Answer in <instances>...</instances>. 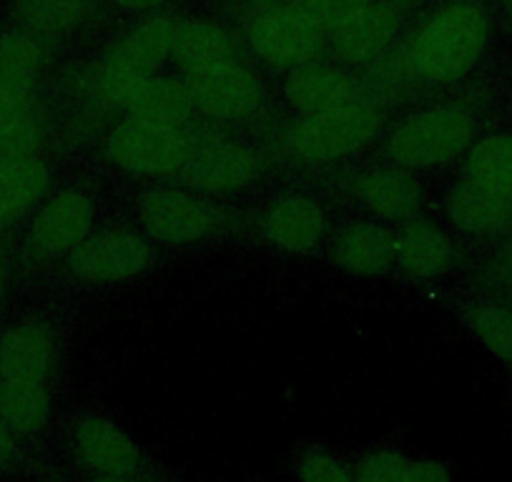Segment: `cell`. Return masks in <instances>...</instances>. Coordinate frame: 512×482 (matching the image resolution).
<instances>
[{
	"label": "cell",
	"instance_id": "6da1fadb",
	"mask_svg": "<svg viewBox=\"0 0 512 482\" xmlns=\"http://www.w3.org/2000/svg\"><path fill=\"white\" fill-rule=\"evenodd\" d=\"M490 38V18L472 0H457L432 13L415 33L407 61L415 76L430 83H455L482 58Z\"/></svg>",
	"mask_w": 512,
	"mask_h": 482
},
{
	"label": "cell",
	"instance_id": "7a4b0ae2",
	"mask_svg": "<svg viewBox=\"0 0 512 482\" xmlns=\"http://www.w3.org/2000/svg\"><path fill=\"white\" fill-rule=\"evenodd\" d=\"M475 131V116L467 108H422L395 126L384 141V154L392 166L407 171L440 169L470 151Z\"/></svg>",
	"mask_w": 512,
	"mask_h": 482
},
{
	"label": "cell",
	"instance_id": "3957f363",
	"mask_svg": "<svg viewBox=\"0 0 512 482\" xmlns=\"http://www.w3.org/2000/svg\"><path fill=\"white\" fill-rule=\"evenodd\" d=\"M384 126V113L369 101H352L297 118L284 144L304 164H337L367 149Z\"/></svg>",
	"mask_w": 512,
	"mask_h": 482
},
{
	"label": "cell",
	"instance_id": "277c9868",
	"mask_svg": "<svg viewBox=\"0 0 512 482\" xmlns=\"http://www.w3.org/2000/svg\"><path fill=\"white\" fill-rule=\"evenodd\" d=\"M106 159L134 176H176L189 161L194 139L186 129H169L126 116L106 136Z\"/></svg>",
	"mask_w": 512,
	"mask_h": 482
},
{
	"label": "cell",
	"instance_id": "5b68a950",
	"mask_svg": "<svg viewBox=\"0 0 512 482\" xmlns=\"http://www.w3.org/2000/svg\"><path fill=\"white\" fill-rule=\"evenodd\" d=\"M139 221L149 239L166 247H186L214 236L224 219L216 206L191 191L156 186L141 194Z\"/></svg>",
	"mask_w": 512,
	"mask_h": 482
},
{
	"label": "cell",
	"instance_id": "8992f818",
	"mask_svg": "<svg viewBox=\"0 0 512 482\" xmlns=\"http://www.w3.org/2000/svg\"><path fill=\"white\" fill-rule=\"evenodd\" d=\"M249 43L264 63L294 71L317 61L324 48V28L297 3L272 6L251 21Z\"/></svg>",
	"mask_w": 512,
	"mask_h": 482
},
{
	"label": "cell",
	"instance_id": "52a82bcc",
	"mask_svg": "<svg viewBox=\"0 0 512 482\" xmlns=\"http://www.w3.org/2000/svg\"><path fill=\"white\" fill-rule=\"evenodd\" d=\"M154 259L144 234L126 226L101 229L68 254V272L86 284H118L139 277Z\"/></svg>",
	"mask_w": 512,
	"mask_h": 482
},
{
	"label": "cell",
	"instance_id": "ba28073f",
	"mask_svg": "<svg viewBox=\"0 0 512 482\" xmlns=\"http://www.w3.org/2000/svg\"><path fill=\"white\" fill-rule=\"evenodd\" d=\"M264 161L244 141L204 139L194 141L181 181L201 196H234L249 189L262 176Z\"/></svg>",
	"mask_w": 512,
	"mask_h": 482
},
{
	"label": "cell",
	"instance_id": "9c48e42d",
	"mask_svg": "<svg viewBox=\"0 0 512 482\" xmlns=\"http://www.w3.org/2000/svg\"><path fill=\"white\" fill-rule=\"evenodd\" d=\"M184 83L196 111L221 124L244 121L264 106V83L239 61L186 73Z\"/></svg>",
	"mask_w": 512,
	"mask_h": 482
},
{
	"label": "cell",
	"instance_id": "30bf717a",
	"mask_svg": "<svg viewBox=\"0 0 512 482\" xmlns=\"http://www.w3.org/2000/svg\"><path fill=\"white\" fill-rule=\"evenodd\" d=\"M71 450L78 465L93 477H146V457L134 437L96 412L73 422Z\"/></svg>",
	"mask_w": 512,
	"mask_h": 482
},
{
	"label": "cell",
	"instance_id": "8fae6325",
	"mask_svg": "<svg viewBox=\"0 0 512 482\" xmlns=\"http://www.w3.org/2000/svg\"><path fill=\"white\" fill-rule=\"evenodd\" d=\"M96 204L81 189H63L41 206L28 229V252L38 259L71 254L91 236Z\"/></svg>",
	"mask_w": 512,
	"mask_h": 482
},
{
	"label": "cell",
	"instance_id": "7c38bea8",
	"mask_svg": "<svg viewBox=\"0 0 512 482\" xmlns=\"http://www.w3.org/2000/svg\"><path fill=\"white\" fill-rule=\"evenodd\" d=\"M327 211L314 196L287 191L269 201L262 229L269 244L287 254H307L322 244L327 234Z\"/></svg>",
	"mask_w": 512,
	"mask_h": 482
},
{
	"label": "cell",
	"instance_id": "4fadbf2b",
	"mask_svg": "<svg viewBox=\"0 0 512 482\" xmlns=\"http://www.w3.org/2000/svg\"><path fill=\"white\" fill-rule=\"evenodd\" d=\"M400 21V11L390 0H369L362 11H357L329 33L334 53L339 56V61L349 63V66H364V63L377 61L397 38Z\"/></svg>",
	"mask_w": 512,
	"mask_h": 482
},
{
	"label": "cell",
	"instance_id": "5bb4252c",
	"mask_svg": "<svg viewBox=\"0 0 512 482\" xmlns=\"http://www.w3.org/2000/svg\"><path fill=\"white\" fill-rule=\"evenodd\" d=\"M332 262L352 277H384L397 264V234L379 221H349L334 236Z\"/></svg>",
	"mask_w": 512,
	"mask_h": 482
},
{
	"label": "cell",
	"instance_id": "9a60e30c",
	"mask_svg": "<svg viewBox=\"0 0 512 482\" xmlns=\"http://www.w3.org/2000/svg\"><path fill=\"white\" fill-rule=\"evenodd\" d=\"M354 196L364 209L384 221H410L422 206V186L412 171L400 166H377L354 176Z\"/></svg>",
	"mask_w": 512,
	"mask_h": 482
},
{
	"label": "cell",
	"instance_id": "2e32d148",
	"mask_svg": "<svg viewBox=\"0 0 512 482\" xmlns=\"http://www.w3.org/2000/svg\"><path fill=\"white\" fill-rule=\"evenodd\" d=\"M457 252L450 236L432 224L430 219L405 221L397 231V264L405 277L417 279H440L455 267Z\"/></svg>",
	"mask_w": 512,
	"mask_h": 482
},
{
	"label": "cell",
	"instance_id": "e0dca14e",
	"mask_svg": "<svg viewBox=\"0 0 512 482\" xmlns=\"http://www.w3.org/2000/svg\"><path fill=\"white\" fill-rule=\"evenodd\" d=\"M56 359V337L43 322H23L0 334V380L43 382Z\"/></svg>",
	"mask_w": 512,
	"mask_h": 482
},
{
	"label": "cell",
	"instance_id": "ac0fdd59",
	"mask_svg": "<svg viewBox=\"0 0 512 482\" xmlns=\"http://www.w3.org/2000/svg\"><path fill=\"white\" fill-rule=\"evenodd\" d=\"M357 93L359 86L349 73L317 61L289 71L287 81H284V96H287L289 106L302 111V116L359 101Z\"/></svg>",
	"mask_w": 512,
	"mask_h": 482
},
{
	"label": "cell",
	"instance_id": "d6986e66",
	"mask_svg": "<svg viewBox=\"0 0 512 482\" xmlns=\"http://www.w3.org/2000/svg\"><path fill=\"white\" fill-rule=\"evenodd\" d=\"M447 219L460 234L490 239L512 226V204L462 179L447 194Z\"/></svg>",
	"mask_w": 512,
	"mask_h": 482
},
{
	"label": "cell",
	"instance_id": "ffe728a7",
	"mask_svg": "<svg viewBox=\"0 0 512 482\" xmlns=\"http://www.w3.org/2000/svg\"><path fill=\"white\" fill-rule=\"evenodd\" d=\"M176 21L166 16H154L149 21L139 23L128 33H123L111 48H108L103 63L131 68L144 76H154L159 66H164L166 58H171L174 48Z\"/></svg>",
	"mask_w": 512,
	"mask_h": 482
},
{
	"label": "cell",
	"instance_id": "44dd1931",
	"mask_svg": "<svg viewBox=\"0 0 512 482\" xmlns=\"http://www.w3.org/2000/svg\"><path fill=\"white\" fill-rule=\"evenodd\" d=\"M128 116L146 124L186 129L194 116V101L184 81L166 76H149L126 106Z\"/></svg>",
	"mask_w": 512,
	"mask_h": 482
},
{
	"label": "cell",
	"instance_id": "7402d4cb",
	"mask_svg": "<svg viewBox=\"0 0 512 482\" xmlns=\"http://www.w3.org/2000/svg\"><path fill=\"white\" fill-rule=\"evenodd\" d=\"M171 58L186 73L206 71L236 61V41L229 31L209 21L176 23Z\"/></svg>",
	"mask_w": 512,
	"mask_h": 482
},
{
	"label": "cell",
	"instance_id": "603a6c76",
	"mask_svg": "<svg viewBox=\"0 0 512 482\" xmlns=\"http://www.w3.org/2000/svg\"><path fill=\"white\" fill-rule=\"evenodd\" d=\"M465 179L512 204V134H490L470 146Z\"/></svg>",
	"mask_w": 512,
	"mask_h": 482
},
{
	"label": "cell",
	"instance_id": "cb8c5ba5",
	"mask_svg": "<svg viewBox=\"0 0 512 482\" xmlns=\"http://www.w3.org/2000/svg\"><path fill=\"white\" fill-rule=\"evenodd\" d=\"M51 417V392L43 382L0 380V422L13 435H38Z\"/></svg>",
	"mask_w": 512,
	"mask_h": 482
},
{
	"label": "cell",
	"instance_id": "d4e9b609",
	"mask_svg": "<svg viewBox=\"0 0 512 482\" xmlns=\"http://www.w3.org/2000/svg\"><path fill=\"white\" fill-rule=\"evenodd\" d=\"M51 171L41 159H28L0 171V226H8L31 211L46 196Z\"/></svg>",
	"mask_w": 512,
	"mask_h": 482
},
{
	"label": "cell",
	"instance_id": "484cf974",
	"mask_svg": "<svg viewBox=\"0 0 512 482\" xmlns=\"http://www.w3.org/2000/svg\"><path fill=\"white\" fill-rule=\"evenodd\" d=\"M460 319L480 339L487 352L495 354L502 365L512 367V307L485 299V302L460 304Z\"/></svg>",
	"mask_w": 512,
	"mask_h": 482
},
{
	"label": "cell",
	"instance_id": "4316f807",
	"mask_svg": "<svg viewBox=\"0 0 512 482\" xmlns=\"http://www.w3.org/2000/svg\"><path fill=\"white\" fill-rule=\"evenodd\" d=\"M43 61H46V51L33 33H3L0 36V91H33Z\"/></svg>",
	"mask_w": 512,
	"mask_h": 482
},
{
	"label": "cell",
	"instance_id": "83f0119b",
	"mask_svg": "<svg viewBox=\"0 0 512 482\" xmlns=\"http://www.w3.org/2000/svg\"><path fill=\"white\" fill-rule=\"evenodd\" d=\"M88 0H16V16L28 31L61 36L81 26Z\"/></svg>",
	"mask_w": 512,
	"mask_h": 482
},
{
	"label": "cell",
	"instance_id": "f1b7e54d",
	"mask_svg": "<svg viewBox=\"0 0 512 482\" xmlns=\"http://www.w3.org/2000/svg\"><path fill=\"white\" fill-rule=\"evenodd\" d=\"M297 482H354V470L327 447H304L294 462Z\"/></svg>",
	"mask_w": 512,
	"mask_h": 482
},
{
	"label": "cell",
	"instance_id": "f546056e",
	"mask_svg": "<svg viewBox=\"0 0 512 482\" xmlns=\"http://www.w3.org/2000/svg\"><path fill=\"white\" fill-rule=\"evenodd\" d=\"M43 144V126L41 121L31 118L26 124L11 126L0 131V171L8 166H16L21 161L36 159L38 149Z\"/></svg>",
	"mask_w": 512,
	"mask_h": 482
},
{
	"label": "cell",
	"instance_id": "4dcf8cb0",
	"mask_svg": "<svg viewBox=\"0 0 512 482\" xmlns=\"http://www.w3.org/2000/svg\"><path fill=\"white\" fill-rule=\"evenodd\" d=\"M410 460L412 457H407L400 450H392V447L369 450L352 467L354 482H400Z\"/></svg>",
	"mask_w": 512,
	"mask_h": 482
},
{
	"label": "cell",
	"instance_id": "1f68e13d",
	"mask_svg": "<svg viewBox=\"0 0 512 482\" xmlns=\"http://www.w3.org/2000/svg\"><path fill=\"white\" fill-rule=\"evenodd\" d=\"M146 78L149 76L131 71V68L103 63L101 73H98V93H101V98L108 106L126 108Z\"/></svg>",
	"mask_w": 512,
	"mask_h": 482
},
{
	"label": "cell",
	"instance_id": "d6a6232c",
	"mask_svg": "<svg viewBox=\"0 0 512 482\" xmlns=\"http://www.w3.org/2000/svg\"><path fill=\"white\" fill-rule=\"evenodd\" d=\"M367 3L369 0H299L297 6L307 11L324 28V33H332L339 23H344L354 13L362 11Z\"/></svg>",
	"mask_w": 512,
	"mask_h": 482
},
{
	"label": "cell",
	"instance_id": "836d02e7",
	"mask_svg": "<svg viewBox=\"0 0 512 482\" xmlns=\"http://www.w3.org/2000/svg\"><path fill=\"white\" fill-rule=\"evenodd\" d=\"M36 118L33 91H0V131Z\"/></svg>",
	"mask_w": 512,
	"mask_h": 482
},
{
	"label": "cell",
	"instance_id": "e575fe53",
	"mask_svg": "<svg viewBox=\"0 0 512 482\" xmlns=\"http://www.w3.org/2000/svg\"><path fill=\"white\" fill-rule=\"evenodd\" d=\"M400 482H452V475L445 462L420 457V460H410Z\"/></svg>",
	"mask_w": 512,
	"mask_h": 482
},
{
	"label": "cell",
	"instance_id": "d590c367",
	"mask_svg": "<svg viewBox=\"0 0 512 482\" xmlns=\"http://www.w3.org/2000/svg\"><path fill=\"white\" fill-rule=\"evenodd\" d=\"M487 282L495 287V292L500 294V297L507 299V302L502 304H510L512 307V247L505 257L497 259V264H492L490 272H487Z\"/></svg>",
	"mask_w": 512,
	"mask_h": 482
},
{
	"label": "cell",
	"instance_id": "8d00e7d4",
	"mask_svg": "<svg viewBox=\"0 0 512 482\" xmlns=\"http://www.w3.org/2000/svg\"><path fill=\"white\" fill-rule=\"evenodd\" d=\"M16 455H18L16 435H13L3 422H0V470L11 467L13 460H16Z\"/></svg>",
	"mask_w": 512,
	"mask_h": 482
},
{
	"label": "cell",
	"instance_id": "74e56055",
	"mask_svg": "<svg viewBox=\"0 0 512 482\" xmlns=\"http://www.w3.org/2000/svg\"><path fill=\"white\" fill-rule=\"evenodd\" d=\"M113 6L123 8V11H149V8H156L164 0H111Z\"/></svg>",
	"mask_w": 512,
	"mask_h": 482
},
{
	"label": "cell",
	"instance_id": "f35d334b",
	"mask_svg": "<svg viewBox=\"0 0 512 482\" xmlns=\"http://www.w3.org/2000/svg\"><path fill=\"white\" fill-rule=\"evenodd\" d=\"M91 482H149L146 477H93Z\"/></svg>",
	"mask_w": 512,
	"mask_h": 482
},
{
	"label": "cell",
	"instance_id": "ab89813d",
	"mask_svg": "<svg viewBox=\"0 0 512 482\" xmlns=\"http://www.w3.org/2000/svg\"><path fill=\"white\" fill-rule=\"evenodd\" d=\"M507 6H510V11H512V0H507Z\"/></svg>",
	"mask_w": 512,
	"mask_h": 482
},
{
	"label": "cell",
	"instance_id": "60d3db41",
	"mask_svg": "<svg viewBox=\"0 0 512 482\" xmlns=\"http://www.w3.org/2000/svg\"><path fill=\"white\" fill-rule=\"evenodd\" d=\"M510 400H512V395H510Z\"/></svg>",
	"mask_w": 512,
	"mask_h": 482
}]
</instances>
